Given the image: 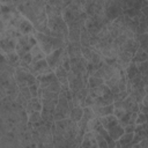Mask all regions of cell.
Here are the masks:
<instances>
[{"mask_svg": "<svg viewBox=\"0 0 148 148\" xmlns=\"http://www.w3.org/2000/svg\"><path fill=\"white\" fill-rule=\"evenodd\" d=\"M131 61L134 62V64H140V62H142V61H147V51H143V50H141V49L139 47V49L135 51V53L133 54Z\"/></svg>", "mask_w": 148, "mask_h": 148, "instance_id": "cb8c5ba5", "label": "cell"}, {"mask_svg": "<svg viewBox=\"0 0 148 148\" xmlns=\"http://www.w3.org/2000/svg\"><path fill=\"white\" fill-rule=\"evenodd\" d=\"M62 17L68 28L67 40L80 42L81 28L84 25L87 18V14L83 10L80 0H73L69 5H67L62 10Z\"/></svg>", "mask_w": 148, "mask_h": 148, "instance_id": "7a4b0ae2", "label": "cell"}, {"mask_svg": "<svg viewBox=\"0 0 148 148\" xmlns=\"http://www.w3.org/2000/svg\"><path fill=\"white\" fill-rule=\"evenodd\" d=\"M88 75H82V74H77V73H73V72H68L67 74V81H68V88L71 90L72 94L81 90L82 88L87 87V82H88Z\"/></svg>", "mask_w": 148, "mask_h": 148, "instance_id": "9c48e42d", "label": "cell"}, {"mask_svg": "<svg viewBox=\"0 0 148 148\" xmlns=\"http://www.w3.org/2000/svg\"><path fill=\"white\" fill-rule=\"evenodd\" d=\"M53 72H54L57 79L59 80V82H60L61 84H68V81H67V74H68V71H66L65 67H62L61 65H59Z\"/></svg>", "mask_w": 148, "mask_h": 148, "instance_id": "44dd1931", "label": "cell"}, {"mask_svg": "<svg viewBox=\"0 0 148 148\" xmlns=\"http://www.w3.org/2000/svg\"><path fill=\"white\" fill-rule=\"evenodd\" d=\"M94 113L96 117H103V116H106V114H111L113 112V103L112 104H109V105H102V106H91Z\"/></svg>", "mask_w": 148, "mask_h": 148, "instance_id": "ffe728a7", "label": "cell"}, {"mask_svg": "<svg viewBox=\"0 0 148 148\" xmlns=\"http://www.w3.org/2000/svg\"><path fill=\"white\" fill-rule=\"evenodd\" d=\"M132 139H133V132H131V133L124 132V133L119 136V139L114 141V145H116V147H120V148L131 147Z\"/></svg>", "mask_w": 148, "mask_h": 148, "instance_id": "d6986e66", "label": "cell"}, {"mask_svg": "<svg viewBox=\"0 0 148 148\" xmlns=\"http://www.w3.org/2000/svg\"><path fill=\"white\" fill-rule=\"evenodd\" d=\"M136 40H138L139 47L143 51H147V47H148V35H147V32L136 35Z\"/></svg>", "mask_w": 148, "mask_h": 148, "instance_id": "484cf974", "label": "cell"}, {"mask_svg": "<svg viewBox=\"0 0 148 148\" xmlns=\"http://www.w3.org/2000/svg\"><path fill=\"white\" fill-rule=\"evenodd\" d=\"M111 21L108 20V17L104 14H98V15H92V16H87L86 22H84V28L89 32L90 37H95L97 34H99Z\"/></svg>", "mask_w": 148, "mask_h": 148, "instance_id": "8992f818", "label": "cell"}, {"mask_svg": "<svg viewBox=\"0 0 148 148\" xmlns=\"http://www.w3.org/2000/svg\"><path fill=\"white\" fill-rule=\"evenodd\" d=\"M29 90H30V94L32 97H38V82L29 86Z\"/></svg>", "mask_w": 148, "mask_h": 148, "instance_id": "f546056e", "label": "cell"}, {"mask_svg": "<svg viewBox=\"0 0 148 148\" xmlns=\"http://www.w3.org/2000/svg\"><path fill=\"white\" fill-rule=\"evenodd\" d=\"M136 66H138L139 73L142 76H147V74H148V62L147 61H142L140 64H136Z\"/></svg>", "mask_w": 148, "mask_h": 148, "instance_id": "83f0119b", "label": "cell"}, {"mask_svg": "<svg viewBox=\"0 0 148 148\" xmlns=\"http://www.w3.org/2000/svg\"><path fill=\"white\" fill-rule=\"evenodd\" d=\"M36 38L32 35H22L15 45V52L18 54V58H21L22 56L30 53L32 46L36 44Z\"/></svg>", "mask_w": 148, "mask_h": 148, "instance_id": "ba28073f", "label": "cell"}, {"mask_svg": "<svg viewBox=\"0 0 148 148\" xmlns=\"http://www.w3.org/2000/svg\"><path fill=\"white\" fill-rule=\"evenodd\" d=\"M31 94H30V90H29V87H21L18 88V94L15 98V102L18 103L21 106L24 108V105L28 103V101L31 98Z\"/></svg>", "mask_w": 148, "mask_h": 148, "instance_id": "9a60e30c", "label": "cell"}, {"mask_svg": "<svg viewBox=\"0 0 148 148\" xmlns=\"http://www.w3.org/2000/svg\"><path fill=\"white\" fill-rule=\"evenodd\" d=\"M46 16H47V28L50 30V35L67 40L68 28L62 17V12L46 5Z\"/></svg>", "mask_w": 148, "mask_h": 148, "instance_id": "3957f363", "label": "cell"}, {"mask_svg": "<svg viewBox=\"0 0 148 148\" xmlns=\"http://www.w3.org/2000/svg\"><path fill=\"white\" fill-rule=\"evenodd\" d=\"M24 110L28 114L35 112V111H40L42 110V102L39 97H31L28 103L24 105Z\"/></svg>", "mask_w": 148, "mask_h": 148, "instance_id": "e0dca14e", "label": "cell"}, {"mask_svg": "<svg viewBox=\"0 0 148 148\" xmlns=\"http://www.w3.org/2000/svg\"><path fill=\"white\" fill-rule=\"evenodd\" d=\"M42 120V116H40V111H35L30 114H28V123L30 124H35Z\"/></svg>", "mask_w": 148, "mask_h": 148, "instance_id": "4316f807", "label": "cell"}, {"mask_svg": "<svg viewBox=\"0 0 148 148\" xmlns=\"http://www.w3.org/2000/svg\"><path fill=\"white\" fill-rule=\"evenodd\" d=\"M80 147H97L96 138L92 131H88L84 133V135L82 136Z\"/></svg>", "mask_w": 148, "mask_h": 148, "instance_id": "ac0fdd59", "label": "cell"}, {"mask_svg": "<svg viewBox=\"0 0 148 148\" xmlns=\"http://www.w3.org/2000/svg\"><path fill=\"white\" fill-rule=\"evenodd\" d=\"M17 10L31 22L37 32H43L50 35L47 28V16H46V3L44 0H29L18 5Z\"/></svg>", "mask_w": 148, "mask_h": 148, "instance_id": "6da1fadb", "label": "cell"}, {"mask_svg": "<svg viewBox=\"0 0 148 148\" xmlns=\"http://www.w3.org/2000/svg\"><path fill=\"white\" fill-rule=\"evenodd\" d=\"M14 79H15V82L18 86V88L29 87L37 82V77L32 73H30V71L28 68L22 67V66H18L15 68Z\"/></svg>", "mask_w": 148, "mask_h": 148, "instance_id": "52a82bcc", "label": "cell"}, {"mask_svg": "<svg viewBox=\"0 0 148 148\" xmlns=\"http://www.w3.org/2000/svg\"><path fill=\"white\" fill-rule=\"evenodd\" d=\"M65 47H66V52H67V54L69 56V58L81 57V56H82L80 42H71V40H67Z\"/></svg>", "mask_w": 148, "mask_h": 148, "instance_id": "5bb4252c", "label": "cell"}, {"mask_svg": "<svg viewBox=\"0 0 148 148\" xmlns=\"http://www.w3.org/2000/svg\"><path fill=\"white\" fill-rule=\"evenodd\" d=\"M82 114H83V108H82V106H77V105H75V106L72 108L68 118H69L71 120L75 121V123H77V121L82 118Z\"/></svg>", "mask_w": 148, "mask_h": 148, "instance_id": "603a6c76", "label": "cell"}, {"mask_svg": "<svg viewBox=\"0 0 148 148\" xmlns=\"http://www.w3.org/2000/svg\"><path fill=\"white\" fill-rule=\"evenodd\" d=\"M27 68H28V69L30 71V73H32L36 77H37V76L45 75V74H49V73L53 72V71L49 67V65H47V62H46L45 58H44V59H40V60H36V61L30 62V64L28 65V67H27Z\"/></svg>", "mask_w": 148, "mask_h": 148, "instance_id": "7c38bea8", "label": "cell"}, {"mask_svg": "<svg viewBox=\"0 0 148 148\" xmlns=\"http://www.w3.org/2000/svg\"><path fill=\"white\" fill-rule=\"evenodd\" d=\"M134 127H135V124H130V125H126V126L124 127V132H126V133L134 132Z\"/></svg>", "mask_w": 148, "mask_h": 148, "instance_id": "1f68e13d", "label": "cell"}, {"mask_svg": "<svg viewBox=\"0 0 148 148\" xmlns=\"http://www.w3.org/2000/svg\"><path fill=\"white\" fill-rule=\"evenodd\" d=\"M27 1H29V0H12L13 5H14L15 7H17L18 5H21V3H23V2H27Z\"/></svg>", "mask_w": 148, "mask_h": 148, "instance_id": "836d02e7", "label": "cell"}, {"mask_svg": "<svg viewBox=\"0 0 148 148\" xmlns=\"http://www.w3.org/2000/svg\"><path fill=\"white\" fill-rule=\"evenodd\" d=\"M66 53H67V52H66V47L62 46V47H59V49L52 51L51 53L46 54V56H45V60H46L49 67H50L52 71H54L59 65H61L62 58H64V56H65Z\"/></svg>", "mask_w": 148, "mask_h": 148, "instance_id": "8fae6325", "label": "cell"}, {"mask_svg": "<svg viewBox=\"0 0 148 148\" xmlns=\"http://www.w3.org/2000/svg\"><path fill=\"white\" fill-rule=\"evenodd\" d=\"M80 44L81 46H90V35L84 28V25L81 28L80 32Z\"/></svg>", "mask_w": 148, "mask_h": 148, "instance_id": "d4e9b609", "label": "cell"}, {"mask_svg": "<svg viewBox=\"0 0 148 148\" xmlns=\"http://www.w3.org/2000/svg\"><path fill=\"white\" fill-rule=\"evenodd\" d=\"M103 10H104V15L108 17V20L113 21L118 16L123 15L121 1L120 0H105Z\"/></svg>", "mask_w": 148, "mask_h": 148, "instance_id": "30bf717a", "label": "cell"}, {"mask_svg": "<svg viewBox=\"0 0 148 148\" xmlns=\"http://www.w3.org/2000/svg\"><path fill=\"white\" fill-rule=\"evenodd\" d=\"M139 112H143V113H147V105L142 104L141 102L139 103Z\"/></svg>", "mask_w": 148, "mask_h": 148, "instance_id": "d6a6232c", "label": "cell"}, {"mask_svg": "<svg viewBox=\"0 0 148 148\" xmlns=\"http://www.w3.org/2000/svg\"><path fill=\"white\" fill-rule=\"evenodd\" d=\"M81 1H83V0H80V2H81Z\"/></svg>", "mask_w": 148, "mask_h": 148, "instance_id": "e575fe53", "label": "cell"}, {"mask_svg": "<svg viewBox=\"0 0 148 148\" xmlns=\"http://www.w3.org/2000/svg\"><path fill=\"white\" fill-rule=\"evenodd\" d=\"M69 71L73 72V73L88 75V73H87V60L82 56L69 58Z\"/></svg>", "mask_w": 148, "mask_h": 148, "instance_id": "4fadbf2b", "label": "cell"}, {"mask_svg": "<svg viewBox=\"0 0 148 148\" xmlns=\"http://www.w3.org/2000/svg\"><path fill=\"white\" fill-rule=\"evenodd\" d=\"M87 96H88V88H87V87L82 88L81 90H79V91H76V92H74V94H72V102H73V105H74V106H75V105L82 106L83 103H84V101H86V98H87Z\"/></svg>", "mask_w": 148, "mask_h": 148, "instance_id": "2e32d148", "label": "cell"}, {"mask_svg": "<svg viewBox=\"0 0 148 148\" xmlns=\"http://www.w3.org/2000/svg\"><path fill=\"white\" fill-rule=\"evenodd\" d=\"M134 148H148V139H147V138L142 139L139 143H136V145L134 146Z\"/></svg>", "mask_w": 148, "mask_h": 148, "instance_id": "4dcf8cb0", "label": "cell"}, {"mask_svg": "<svg viewBox=\"0 0 148 148\" xmlns=\"http://www.w3.org/2000/svg\"><path fill=\"white\" fill-rule=\"evenodd\" d=\"M5 58H6V61L14 68L18 67L20 66V58H18V54L15 52V51H12V52H8L5 54Z\"/></svg>", "mask_w": 148, "mask_h": 148, "instance_id": "7402d4cb", "label": "cell"}, {"mask_svg": "<svg viewBox=\"0 0 148 148\" xmlns=\"http://www.w3.org/2000/svg\"><path fill=\"white\" fill-rule=\"evenodd\" d=\"M88 95L91 96V98L94 99L95 106L109 105V104L113 103V92L109 89V87L105 83H103L98 87L88 89Z\"/></svg>", "mask_w": 148, "mask_h": 148, "instance_id": "5b68a950", "label": "cell"}, {"mask_svg": "<svg viewBox=\"0 0 148 148\" xmlns=\"http://www.w3.org/2000/svg\"><path fill=\"white\" fill-rule=\"evenodd\" d=\"M142 123H147V113L138 112L136 118H135V125H138V124H142Z\"/></svg>", "mask_w": 148, "mask_h": 148, "instance_id": "f1b7e54d", "label": "cell"}, {"mask_svg": "<svg viewBox=\"0 0 148 148\" xmlns=\"http://www.w3.org/2000/svg\"><path fill=\"white\" fill-rule=\"evenodd\" d=\"M35 38H36L38 46L42 49V51L45 53V56L59 47L65 46L66 42H67L65 39H61V38H58V37L51 36V35H46L43 32H36Z\"/></svg>", "mask_w": 148, "mask_h": 148, "instance_id": "277c9868", "label": "cell"}]
</instances>
